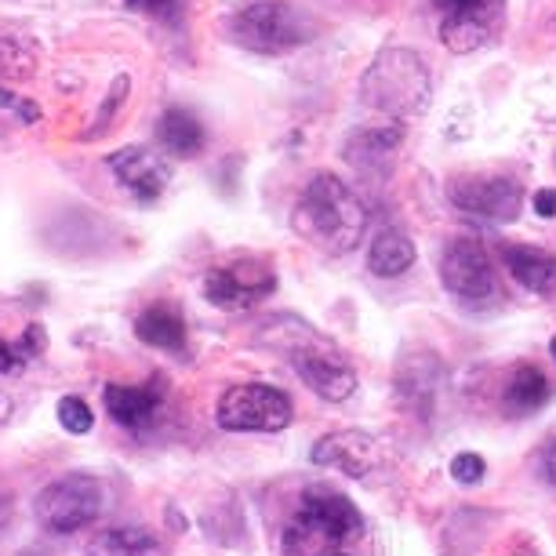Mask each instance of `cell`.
Listing matches in <instances>:
<instances>
[{"instance_id":"cell-5","label":"cell","mask_w":556,"mask_h":556,"mask_svg":"<svg viewBox=\"0 0 556 556\" xmlns=\"http://www.w3.org/2000/svg\"><path fill=\"white\" fill-rule=\"evenodd\" d=\"M291 415V396L266 382L229 386L215 404V422L229 433H280Z\"/></svg>"},{"instance_id":"cell-20","label":"cell","mask_w":556,"mask_h":556,"mask_svg":"<svg viewBox=\"0 0 556 556\" xmlns=\"http://www.w3.org/2000/svg\"><path fill=\"white\" fill-rule=\"evenodd\" d=\"M84 556H167L164 545L156 542V534L142 531V528H110L99 531L96 539L88 542V553Z\"/></svg>"},{"instance_id":"cell-14","label":"cell","mask_w":556,"mask_h":556,"mask_svg":"<svg viewBox=\"0 0 556 556\" xmlns=\"http://www.w3.org/2000/svg\"><path fill=\"white\" fill-rule=\"evenodd\" d=\"M404 142L401 128H361L345 139V161L364 175H390L396 150Z\"/></svg>"},{"instance_id":"cell-6","label":"cell","mask_w":556,"mask_h":556,"mask_svg":"<svg viewBox=\"0 0 556 556\" xmlns=\"http://www.w3.org/2000/svg\"><path fill=\"white\" fill-rule=\"evenodd\" d=\"M106 509V484L88 473L62 477L37 495V520L55 534H73L96 523Z\"/></svg>"},{"instance_id":"cell-18","label":"cell","mask_w":556,"mask_h":556,"mask_svg":"<svg viewBox=\"0 0 556 556\" xmlns=\"http://www.w3.org/2000/svg\"><path fill=\"white\" fill-rule=\"evenodd\" d=\"M415 266V244L407 240L401 229H382L379 237L371 240V251H367V269L375 273V277H401Z\"/></svg>"},{"instance_id":"cell-26","label":"cell","mask_w":556,"mask_h":556,"mask_svg":"<svg viewBox=\"0 0 556 556\" xmlns=\"http://www.w3.org/2000/svg\"><path fill=\"white\" fill-rule=\"evenodd\" d=\"M0 106H12L18 117H26V124L40 121V110L29 99H15V96H8V91H0Z\"/></svg>"},{"instance_id":"cell-4","label":"cell","mask_w":556,"mask_h":556,"mask_svg":"<svg viewBox=\"0 0 556 556\" xmlns=\"http://www.w3.org/2000/svg\"><path fill=\"white\" fill-rule=\"evenodd\" d=\"M226 37L258 55H285L306 45L313 37V23L288 0H251L229 15Z\"/></svg>"},{"instance_id":"cell-16","label":"cell","mask_w":556,"mask_h":556,"mask_svg":"<svg viewBox=\"0 0 556 556\" xmlns=\"http://www.w3.org/2000/svg\"><path fill=\"white\" fill-rule=\"evenodd\" d=\"M317 466H334L350 477H364L375 466V440L367 433H334L313 447Z\"/></svg>"},{"instance_id":"cell-10","label":"cell","mask_w":556,"mask_h":556,"mask_svg":"<svg viewBox=\"0 0 556 556\" xmlns=\"http://www.w3.org/2000/svg\"><path fill=\"white\" fill-rule=\"evenodd\" d=\"M277 291V273L262 258H237L204 277V295L218 309H251Z\"/></svg>"},{"instance_id":"cell-8","label":"cell","mask_w":556,"mask_h":556,"mask_svg":"<svg viewBox=\"0 0 556 556\" xmlns=\"http://www.w3.org/2000/svg\"><path fill=\"white\" fill-rule=\"evenodd\" d=\"M440 40L455 55L488 48L506 18V0H437Z\"/></svg>"},{"instance_id":"cell-27","label":"cell","mask_w":556,"mask_h":556,"mask_svg":"<svg viewBox=\"0 0 556 556\" xmlns=\"http://www.w3.org/2000/svg\"><path fill=\"white\" fill-rule=\"evenodd\" d=\"M534 212L542 218H556V190H539L534 193Z\"/></svg>"},{"instance_id":"cell-30","label":"cell","mask_w":556,"mask_h":556,"mask_svg":"<svg viewBox=\"0 0 556 556\" xmlns=\"http://www.w3.org/2000/svg\"><path fill=\"white\" fill-rule=\"evenodd\" d=\"M4 520H8V498L0 495V523H4Z\"/></svg>"},{"instance_id":"cell-12","label":"cell","mask_w":556,"mask_h":556,"mask_svg":"<svg viewBox=\"0 0 556 556\" xmlns=\"http://www.w3.org/2000/svg\"><path fill=\"white\" fill-rule=\"evenodd\" d=\"M291 364H295L299 379L331 404L350 401L356 390V371L334 350H313V345H306V350L291 353Z\"/></svg>"},{"instance_id":"cell-17","label":"cell","mask_w":556,"mask_h":556,"mask_svg":"<svg viewBox=\"0 0 556 556\" xmlns=\"http://www.w3.org/2000/svg\"><path fill=\"white\" fill-rule=\"evenodd\" d=\"M156 142L172 156H197L204 150V124L197 121V113L172 106L156 121Z\"/></svg>"},{"instance_id":"cell-23","label":"cell","mask_w":556,"mask_h":556,"mask_svg":"<svg viewBox=\"0 0 556 556\" xmlns=\"http://www.w3.org/2000/svg\"><path fill=\"white\" fill-rule=\"evenodd\" d=\"M59 422L66 433H91V426H96V415H91V407L80 401V396H62L59 401Z\"/></svg>"},{"instance_id":"cell-25","label":"cell","mask_w":556,"mask_h":556,"mask_svg":"<svg viewBox=\"0 0 556 556\" xmlns=\"http://www.w3.org/2000/svg\"><path fill=\"white\" fill-rule=\"evenodd\" d=\"M484 458L473 455V451H466V455H455L451 462V477L458 480V484H480L484 480Z\"/></svg>"},{"instance_id":"cell-15","label":"cell","mask_w":556,"mask_h":556,"mask_svg":"<svg viewBox=\"0 0 556 556\" xmlns=\"http://www.w3.org/2000/svg\"><path fill=\"white\" fill-rule=\"evenodd\" d=\"M502 258L520 288L534 291V295H556V255L545 248L531 244H502Z\"/></svg>"},{"instance_id":"cell-2","label":"cell","mask_w":556,"mask_h":556,"mask_svg":"<svg viewBox=\"0 0 556 556\" xmlns=\"http://www.w3.org/2000/svg\"><path fill=\"white\" fill-rule=\"evenodd\" d=\"M364 517L345 495L334 491H306L299 509L291 513L280 549L285 556H345L361 542Z\"/></svg>"},{"instance_id":"cell-9","label":"cell","mask_w":556,"mask_h":556,"mask_svg":"<svg viewBox=\"0 0 556 556\" xmlns=\"http://www.w3.org/2000/svg\"><path fill=\"white\" fill-rule=\"evenodd\" d=\"M447 201L455 204V212L477 218V223H491V226H506L520 215L523 204V190L513 178H451L447 186Z\"/></svg>"},{"instance_id":"cell-28","label":"cell","mask_w":556,"mask_h":556,"mask_svg":"<svg viewBox=\"0 0 556 556\" xmlns=\"http://www.w3.org/2000/svg\"><path fill=\"white\" fill-rule=\"evenodd\" d=\"M542 473H545V480L556 488V444L545 451V458H542Z\"/></svg>"},{"instance_id":"cell-24","label":"cell","mask_w":556,"mask_h":556,"mask_svg":"<svg viewBox=\"0 0 556 556\" xmlns=\"http://www.w3.org/2000/svg\"><path fill=\"white\" fill-rule=\"evenodd\" d=\"M131 12H142V15H153L161 23H182L186 15V0H124Z\"/></svg>"},{"instance_id":"cell-1","label":"cell","mask_w":556,"mask_h":556,"mask_svg":"<svg viewBox=\"0 0 556 556\" xmlns=\"http://www.w3.org/2000/svg\"><path fill=\"white\" fill-rule=\"evenodd\" d=\"M291 226L306 244L328 255H350L367 233V207L339 175L317 172L295 201Z\"/></svg>"},{"instance_id":"cell-19","label":"cell","mask_w":556,"mask_h":556,"mask_svg":"<svg viewBox=\"0 0 556 556\" xmlns=\"http://www.w3.org/2000/svg\"><path fill=\"white\" fill-rule=\"evenodd\" d=\"M135 334L146 345H156V350L167 353H182L186 350V320L178 317V309L172 306H150L135 320Z\"/></svg>"},{"instance_id":"cell-11","label":"cell","mask_w":556,"mask_h":556,"mask_svg":"<svg viewBox=\"0 0 556 556\" xmlns=\"http://www.w3.org/2000/svg\"><path fill=\"white\" fill-rule=\"evenodd\" d=\"M110 172L117 175V182L142 204L161 201L167 178H172L167 156L156 153V150H146V146H124L121 153H113Z\"/></svg>"},{"instance_id":"cell-7","label":"cell","mask_w":556,"mask_h":556,"mask_svg":"<svg viewBox=\"0 0 556 556\" xmlns=\"http://www.w3.org/2000/svg\"><path fill=\"white\" fill-rule=\"evenodd\" d=\"M440 280L444 288L466 306H491L498 302L502 288L495 277V266L488 258V248L477 237H455L447 240L440 255Z\"/></svg>"},{"instance_id":"cell-29","label":"cell","mask_w":556,"mask_h":556,"mask_svg":"<svg viewBox=\"0 0 556 556\" xmlns=\"http://www.w3.org/2000/svg\"><path fill=\"white\" fill-rule=\"evenodd\" d=\"M12 412H15V401L4 390H0V426H4L8 418H12Z\"/></svg>"},{"instance_id":"cell-31","label":"cell","mask_w":556,"mask_h":556,"mask_svg":"<svg viewBox=\"0 0 556 556\" xmlns=\"http://www.w3.org/2000/svg\"><path fill=\"white\" fill-rule=\"evenodd\" d=\"M549 353H553V361H556V334H553V342H549Z\"/></svg>"},{"instance_id":"cell-3","label":"cell","mask_w":556,"mask_h":556,"mask_svg":"<svg viewBox=\"0 0 556 556\" xmlns=\"http://www.w3.org/2000/svg\"><path fill=\"white\" fill-rule=\"evenodd\" d=\"M433 77L422 55L412 48H386L361 77V102L393 121L418 117L429 106Z\"/></svg>"},{"instance_id":"cell-21","label":"cell","mask_w":556,"mask_h":556,"mask_svg":"<svg viewBox=\"0 0 556 556\" xmlns=\"http://www.w3.org/2000/svg\"><path fill=\"white\" fill-rule=\"evenodd\" d=\"M549 401V379L539 371V367H517L513 379L506 382V393H502V404H506L509 415H534L539 407Z\"/></svg>"},{"instance_id":"cell-13","label":"cell","mask_w":556,"mask_h":556,"mask_svg":"<svg viewBox=\"0 0 556 556\" xmlns=\"http://www.w3.org/2000/svg\"><path fill=\"white\" fill-rule=\"evenodd\" d=\"M106 407H110V418L121 422L124 429H146L161 418V407H164V386L161 379L146 382V386H121L113 382L106 386Z\"/></svg>"},{"instance_id":"cell-22","label":"cell","mask_w":556,"mask_h":556,"mask_svg":"<svg viewBox=\"0 0 556 556\" xmlns=\"http://www.w3.org/2000/svg\"><path fill=\"white\" fill-rule=\"evenodd\" d=\"M40 350H45V328H40V324H29V331L15 342H8L4 334H0V375L23 371Z\"/></svg>"}]
</instances>
